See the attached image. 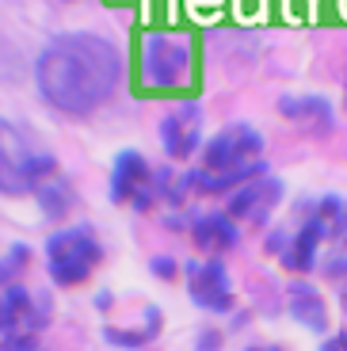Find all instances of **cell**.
I'll list each match as a JSON object with an SVG mask.
<instances>
[{"instance_id": "3", "label": "cell", "mask_w": 347, "mask_h": 351, "mask_svg": "<svg viewBox=\"0 0 347 351\" xmlns=\"http://www.w3.org/2000/svg\"><path fill=\"white\" fill-rule=\"evenodd\" d=\"M46 256H50V279L58 287H77L99 267L104 260V245L96 241V233L88 226L61 229L46 241Z\"/></svg>"}, {"instance_id": "10", "label": "cell", "mask_w": 347, "mask_h": 351, "mask_svg": "<svg viewBox=\"0 0 347 351\" xmlns=\"http://www.w3.org/2000/svg\"><path fill=\"white\" fill-rule=\"evenodd\" d=\"M324 237H328V226H324L321 218L305 221L294 233V241L283 248V267H287V271H309L313 263H317V248H321Z\"/></svg>"}, {"instance_id": "16", "label": "cell", "mask_w": 347, "mask_h": 351, "mask_svg": "<svg viewBox=\"0 0 347 351\" xmlns=\"http://www.w3.org/2000/svg\"><path fill=\"white\" fill-rule=\"evenodd\" d=\"M27 245H12L8 248V256H4V279H12V275L19 271V263H27Z\"/></svg>"}, {"instance_id": "9", "label": "cell", "mask_w": 347, "mask_h": 351, "mask_svg": "<svg viewBox=\"0 0 347 351\" xmlns=\"http://www.w3.org/2000/svg\"><path fill=\"white\" fill-rule=\"evenodd\" d=\"M191 237L202 252H229L241 241V229H237V218H229V214H199L191 226Z\"/></svg>"}, {"instance_id": "2", "label": "cell", "mask_w": 347, "mask_h": 351, "mask_svg": "<svg viewBox=\"0 0 347 351\" xmlns=\"http://www.w3.org/2000/svg\"><path fill=\"white\" fill-rule=\"evenodd\" d=\"M141 77L149 88L172 92L191 77V38L183 31H153L141 38Z\"/></svg>"}, {"instance_id": "22", "label": "cell", "mask_w": 347, "mask_h": 351, "mask_svg": "<svg viewBox=\"0 0 347 351\" xmlns=\"http://www.w3.org/2000/svg\"><path fill=\"white\" fill-rule=\"evenodd\" d=\"M339 343H344V351H347V328H344V332H339Z\"/></svg>"}, {"instance_id": "6", "label": "cell", "mask_w": 347, "mask_h": 351, "mask_svg": "<svg viewBox=\"0 0 347 351\" xmlns=\"http://www.w3.org/2000/svg\"><path fill=\"white\" fill-rule=\"evenodd\" d=\"M283 199V180L278 176H260L252 184L237 187L226 202V214L229 218H244V221H267V214L278 206Z\"/></svg>"}, {"instance_id": "20", "label": "cell", "mask_w": 347, "mask_h": 351, "mask_svg": "<svg viewBox=\"0 0 347 351\" xmlns=\"http://www.w3.org/2000/svg\"><path fill=\"white\" fill-rule=\"evenodd\" d=\"M283 245H287V237H283V233H275V237L267 241V248H271V252H278V248H283Z\"/></svg>"}, {"instance_id": "18", "label": "cell", "mask_w": 347, "mask_h": 351, "mask_svg": "<svg viewBox=\"0 0 347 351\" xmlns=\"http://www.w3.org/2000/svg\"><path fill=\"white\" fill-rule=\"evenodd\" d=\"M153 199H156L153 187H141V191L134 195V210H149V206H153Z\"/></svg>"}, {"instance_id": "17", "label": "cell", "mask_w": 347, "mask_h": 351, "mask_svg": "<svg viewBox=\"0 0 347 351\" xmlns=\"http://www.w3.org/2000/svg\"><path fill=\"white\" fill-rule=\"evenodd\" d=\"M149 267H153L156 279H176V275H180V263H176L172 256H156V260L149 263Z\"/></svg>"}, {"instance_id": "7", "label": "cell", "mask_w": 347, "mask_h": 351, "mask_svg": "<svg viewBox=\"0 0 347 351\" xmlns=\"http://www.w3.org/2000/svg\"><path fill=\"white\" fill-rule=\"evenodd\" d=\"M202 141V111L199 104H183L160 123V145L172 160H187Z\"/></svg>"}, {"instance_id": "1", "label": "cell", "mask_w": 347, "mask_h": 351, "mask_svg": "<svg viewBox=\"0 0 347 351\" xmlns=\"http://www.w3.org/2000/svg\"><path fill=\"white\" fill-rule=\"evenodd\" d=\"M35 80L46 104L65 114H88L122 84V53L99 35L69 31L46 43L35 62Z\"/></svg>"}, {"instance_id": "11", "label": "cell", "mask_w": 347, "mask_h": 351, "mask_svg": "<svg viewBox=\"0 0 347 351\" xmlns=\"http://www.w3.org/2000/svg\"><path fill=\"white\" fill-rule=\"evenodd\" d=\"M278 114L283 119H290V123L298 126H309L313 134H328L332 130V107L328 99L321 96H283L278 99Z\"/></svg>"}, {"instance_id": "5", "label": "cell", "mask_w": 347, "mask_h": 351, "mask_svg": "<svg viewBox=\"0 0 347 351\" xmlns=\"http://www.w3.org/2000/svg\"><path fill=\"white\" fill-rule=\"evenodd\" d=\"M191 275V302L210 313H229L233 309V282H229V271L222 260H206V263H191L187 267Z\"/></svg>"}, {"instance_id": "8", "label": "cell", "mask_w": 347, "mask_h": 351, "mask_svg": "<svg viewBox=\"0 0 347 351\" xmlns=\"http://www.w3.org/2000/svg\"><path fill=\"white\" fill-rule=\"evenodd\" d=\"M149 160L138 149H126L115 157V172H111V199L115 202H134V195L141 187H149Z\"/></svg>"}, {"instance_id": "12", "label": "cell", "mask_w": 347, "mask_h": 351, "mask_svg": "<svg viewBox=\"0 0 347 351\" xmlns=\"http://www.w3.org/2000/svg\"><path fill=\"white\" fill-rule=\"evenodd\" d=\"M290 313H294L309 332H324V328H328L324 298L309 287V282H294V287H290Z\"/></svg>"}, {"instance_id": "13", "label": "cell", "mask_w": 347, "mask_h": 351, "mask_svg": "<svg viewBox=\"0 0 347 351\" xmlns=\"http://www.w3.org/2000/svg\"><path fill=\"white\" fill-rule=\"evenodd\" d=\"M38 206H43L50 218H65V210L73 206V187L65 180H50V184L38 187Z\"/></svg>"}, {"instance_id": "4", "label": "cell", "mask_w": 347, "mask_h": 351, "mask_svg": "<svg viewBox=\"0 0 347 351\" xmlns=\"http://www.w3.org/2000/svg\"><path fill=\"white\" fill-rule=\"evenodd\" d=\"M263 153V138L256 126L248 123H229L206 141V153H202V168L206 176H226L237 172V168H248L256 165Z\"/></svg>"}, {"instance_id": "14", "label": "cell", "mask_w": 347, "mask_h": 351, "mask_svg": "<svg viewBox=\"0 0 347 351\" xmlns=\"http://www.w3.org/2000/svg\"><path fill=\"white\" fill-rule=\"evenodd\" d=\"M153 336H156L153 328H141V332H126V328H111V325L104 328V340L115 343V348H141V343H149Z\"/></svg>"}, {"instance_id": "15", "label": "cell", "mask_w": 347, "mask_h": 351, "mask_svg": "<svg viewBox=\"0 0 347 351\" xmlns=\"http://www.w3.org/2000/svg\"><path fill=\"white\" fill-rule=\"evenodd\" d=\"M4 351H43L35 332H8L4 336Z\"/></svg>"}, {"instance_id": "21", "label": "cell", "mask_w": 347, "mask_h": 351, "mask_svg": "<svg viewBox=\"0 0 347 351\" xmlns=\"http://www.w3.org/2000/svg\"><path fill=\"white\" fill-rule=\"evenodd\" d=\"M244 351H283V348H244Z\"/></svg>"}, {"instance_id": "19", "label": "cell", "mask_w": 347, "mask_h": 351, "mask_svg": "<svg viewBox=\"0 0 347 351\" xmlns=\"http://www.w3.org/2000/svg\"><path fill=\"white\" fill-rule=\"evenodd\" d=\"M217 343H222V332H214V328L199 336V351H217Z\"/></svg>"}]
</instances>
